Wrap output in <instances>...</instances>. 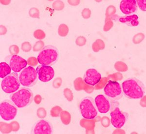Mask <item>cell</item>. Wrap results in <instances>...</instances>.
I'll list each match as a JSON object with an SVG mask.
<instances>
[{"label":"cell","instance_id":"obj_1","mask_svg":"<svg viewBox=\"0 0 146 134\" xmlns=\"http://www.w3.org/2000/svg\"><path fill=\"white\" fill-rule=\"evenodd\" d=\"M122 89L125 95L129 99H139L145 94L143 83L135 78H129L122 83Z\"/></svg>","mask_w":146,"mask_h":134},{"label":"cell","instance_id":"obj_2","mask_svg":"<svg viewBox=\"0 0 146 134\" xmlns=\"http://www.w3.org/2000/svg\"><path fill=\"white\" fill-rule=\"evenodd\" d=\"M58 58V52L56 48L48 46L40 51L37 57L40 65H50L55 63Z\"/></svg>","mask_w":146,"mask_h":134},{"label":"cell","instance_id":"obj_3","mask_svg":"<svg viewBox=\"0 0 146 134\" xmlns=\"http://www.w3.org/2000/svg\"><path fill=\"white\" fill-rule=\"evenodd\" d=\"M32 94L28 89L23 88L12 94L11 99L15 106L19 108H23L28 106L31 102Z\"/></svg>","mask_w":146,"mask_h":134},{"label":"cell","instance_id":"obj_4","mask_svg":"<svg viewBox=\"0 0 146 134\" xmlns=\"http://www.w3.org/2000/svg\"><path fill=\"white\" fill-rule=\"evenodd\" d=\"M80 108L82 116L86 119H95L98 114L95 104L90 97L84 98L80 101Z\"/></svg>","mask_w":146,"mask_h":134},{"label":"cell","instance_id":"obj_5","mask_svg":"<svg viewBox=\"0 0 146 134\" xmlns=\"http://www.w3.org/2000/svg\"><path fill=\"white\" fill-rule=\"evenodd\" d=\"M20 84L17 75L12 74L3 78L1 83V87L5 93H12L18 90Z\"/></svg>","mask_w":146,"mask_h":134},{"label":"cell","instance_id":"obj_6","mask_svg":"<svg viewBox=\"0 0 146 134\" xmlns=\"http://www.w3.org/2000/svg\"><path fill=\"white\" fill-rule=\"evenodd\" d=\"M37 72L32 66L24 68L20 73L19 80L20 82L24 87H29L34 84L37 78Z\"/></svg>","mask_w":146,"mask_h":134},{"label":"cell","instance_id":"obj_7","mask_svg":"<svg viewBox=\"0 0 146 134\" xmlns=\"http://www.w3.org/2000/svg\"><path fill=\"white\" fill-rule=\"evenodd\" d=\"M105 94L108 98L113 100H117L123 96L122 89L117 81H110L104 89Z\"/></svg>","mask_w":146,"mask_h":134},{"label":"cell","instance_id":"obj_8","mask_svg":"<svg viewBox=\"0 0 146 134\" xmlns=\"http://www.w3.org/2000/svg\"><path fill=\"white\" fill-rule=\"evenodd\" d=\"M111 122L113 127L119 129L127 121L128 114L121 111L118 107H115L111 112Z\"/></svg>","mask_w":146,"mask_h":134},{"label":"cell","instance_id":"obj_9","mask_svg":"<svg viewBox=\"0 0 146 134\" xmlns=\"http://www.w3.org/2000/svg\"><path fill=\"white\" fill-rule=\"evenodd\" d=\"M17 109L15 106L8 102H3L0 105V113L3 119L10 121L17 115Z\"/></svg>","mask_w":146,"mask_h":134},{"label":"cell","instance_id":"obj_10","mask_svg":"<svg viewBox=\"0 0 146 134\" xmlns=\"http://www.w3.org/2000/svg\"><path fill=\"white\" fill-rule=\"evenodd\" d=\"M38 78L43 82H48L51 81L55 76L53 68L49 65H40L36 69Z\"/></svg>","mask_w":146,"mask_h":134},{"label":"cell","instance_id":"obj_11","mask_svg":"<svg viewBox=\"0 0 146 134\" xmlns=\"http://www.w3.org/2000/svg\"><path fill=\"white\" fill-rule=\"evenodd\" d=\"M95 102L98 111L101 113H106L111 109V104L110 101L102 94L97 95L95 98Z\"/></svg>","mask_w":146,"mask_h":134},{"label":"cell","instance_id":"obj_12","mask_svg":"<svg viewBox=\"0 0 146 134\" xmlns=\"http://www.w3.org/2000/svg\"><path fill=\"white\" fill-rule=\"evenodd\" d=\"M27 65V61L18 55H14L10 59V66L13 71L19 73Z\"/></svg>","mask_w":146,"mask_h":134},{"label":"cell","instance_id":"obj_13","mask_svg":"<svg viewBox=\"0 0 146 134\" xmlns=\"http://www.w3.org/2000/svg\"><path fill=\"white\" fill-rule=\"evenodd\" d=\"M101 78V74L96 70L89 69L86 72L84 80L87 84L95 86L100 82Z\"/></svg>","mask_w":146,"mask_h":134},{"label":"cell","instance_id":"obj_14","mask_svg":"<svg viewBox=\"0 0 146 134\" xmlns=\"http://www.w3.org/2000/svg\"><path fill=\"white\" fill-rule=\"evenodd\" d=\"M120 9L125 15H130L137 10L135 0H123L120 3Z\"/></svg>","mask_w":146,"mask_h":134},{"label":"cell","instance_id":"obj_15","mask_svg":"<svg viewBox=\"0 0 146 134\" xmlns=\"http://www.w3.org/2000/svg\"><path fill=\"white\" fill-rule=\"evenodd\" d=\"M52 132L51 124L43 120L37 123L34 129V133L35 134H50Z\"/></svg>","mask_w":146,"mask_h":134},{"label":"cell","instance_id":"obj_16","mask_svg":"<svg viewBox=\"0 0 146 134\" xmlns=\"http://www.w3.org/2000/svg\"><path fill=\"white\" fill-rule=\"evenodd\" d=\"M138 19L139 18L138 16L133 14L120 18L119 20L121 23L126 24L129 26L135 27L139 25V22Z\"/></svg>","mask_w":146,"mask_h":134},{"label":"cell","instance_id":"obj_17","mask_svg":"<svg viewBox=\"0 0 146 134\" xmlns=\"http://www.w3.org/2000/svg\"><path fill=\"white\" fill-rule=\"evenodd\" d=\"M11 68L7 63L5 62L0 63V77L1 78L7 76L11 72Z\"/></svg>","mask_w":146,"mask_h":134},{"label":"cell","instance_id":"obj_18","mask_svg":"<svg viewBox=\"0 0 146 134\" xmlns=\"http://www.w3.org/2000/svg\"><path fill=\"white\" fill-rule=\"evenodd\" d=\"M136 3L139 7L140 8L144 11H146V5L145 0H137L136 1Z\"/></svg>","mask_w":146,"mask_h":134}]
</instances>
